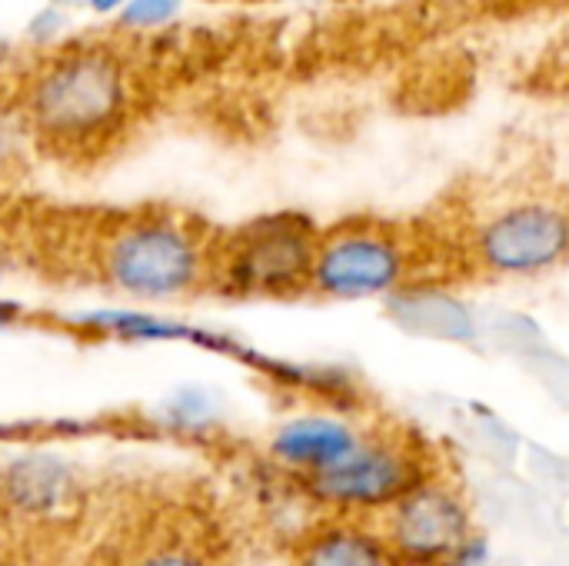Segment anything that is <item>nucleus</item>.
Wrapping results in <instances>:
<instances>
[{
	"instance_id": "obj_3",
	"label": "nucleus",
	"mask_w": 569,
	"mask_h": 566,
	"mask_svg": "<svg viewBox=\"0 0 569 566\" xmlns=\"http://www.w3.org/2000/svg\"><path fill=\"white\" fill-rule=\"evenodd\" d=\"M320 224L297 210L250 217L213 244V290L230 297L307 294Z\"/></svg>"
},
{
	"instance_id": "obj_7",
	"label": "nucleus",
	"mask_w": 569,
	"mask_h": 566,
	"mask_svg": "<svg viewBox=\"0 0 569 566\" xmlns=\"http://www.w3.org/2000/svg\"><path fill=\"white\" fill-rule=\"evenodd\" d=\"M470 260L497 280H527L569 260V207L560 200H513L477 224Z\"/></svg>"
},
{
	"instance_id": "obj_18",
	"label": "nucleus",
	"mask_w": 569,
	"mask_h": 566,
	"mask_svg": "<svg viewBox=\"0 0 569 566\" xmlns=\"http://www.w3.org/2000/svg\"><path fill=\"white\" fill-rule=\"evenodd\" d=\"M10 267H13V247H10V240L0 237V284L10 274Z\"/></svg>"
},
{
	"instance_id": "obj_12",
	"label": "nucleus",
	"mask_w": 569,
	"mask_h": 566,
	"mask_svg": "<svg viewBox=\"0 0 569 566\" xmlns=\"http://www.w3.org/2000/svg\"><path fill=\"white\" fill-rule=\"evenodd\" d=\"M293 566H397V560L380 527H367L340 514L297 540Z\"/></svg>"
},
{
	"instance_id": "obj_19",
	"label": "nucleus",
	"mask_w": 569,
	"mask_h": 566,
	"mask_svg": "<svg viewBox=\"0 0 569 566\" xmlns=\"http://www.w3.org/2000/svg\"><path fill=\"white\" fill-rule=\"evenodd\" d=\"M50 3H57V7H63V10H70V7H83V0H50Z\"/></svg>"
},
{
	"instance_id": "obj_10",
	"label": "nucleus",
	"mask_w": 569,
	"mask_h": 566,
	"mask_svg": "<svg viewBox=\"0 0 569 566\" xmlns=\"http://www.w3.org/2000/svg\"><path fill=\"white\" fill-rule=\"evenodd\" d=\"M77 504V477L57 457H23L0 474V507L37 524Z\"/></svg>"
},
{
	"instance_id": "obj_5",
	"label": "nucleus",
	"mask_w": 569,
	"mask_h": 566,
	"mask_svg": "<svg viewBox=\"0 0 569 566\" xmlns=\"http://www.w3.org/2000/svg\"><path fill=\"white\" fill-rule=\"evenodd\" d=\"M427 477H433V470L413 437L363 434L340 464L303 477V490L317 504L343 517H363L383 514L393 500H400Z\"/></svg>"
},
{
	"instance_id": "obj_2",
	"label": "nucleus",
	"mask_w": 569,
	"mask_h": 566,
	"mask_svg": "<svg viewBox=\"0 0 569 566\" xmlns=\"http://www.w3.org/2000/svg\"><path fill=\"white\" fill-rule=\"evenodd\" d=\"M217 234L193 217L143 210L103 224L90 247L97 280L127 300L170 304L213 290Z\"/></svg>"
},
{
	"instance_id": "obj_4",
	"label": "nucleus",
	"mask_w": 569,
	"mask_h": 566,
	"mask_svg": "<svg viewBox=\"0 0 569 566\" xmlns=\"http://www.w3.org/2000/svg\"><path fill=\"white\" fill-rule=\"evenodd\" d=\"M417 277V244L400 224L347 217L320 227L307 294L323 300H387Z\"/></svg>"
},
{
	"instance_id": "obj_6",
	"label": "nucleus",
	"mask_w": 569,
	"mask_h": 566,
	"mask_svg": "<svg viewBox=\"0 0 569 566\" xmlns=\"http://www.w3.org/2000/svg\"><path fill=\"white\" fill-rule=\"evenodd\" d=\"M380 534L397 566H480L483 540L463 497L437 474L410 487L380 514Z\"/></svg>"
},
{
	"instance_id": "obj_16",
	"label": "nucleus",
	"mask_w": 569,
	"mask_h": 566,
	"mask_svg": "<svg viewBox=\"0 0 569 566\" xmlns=\"http://www.w3.org/2000/svg\"><path fill=\"white\" fill-rule=\"evenodd\" d=\"M83 7L97 17H117L127 7V0H83Z\"/></svg>"
},
{
	"instance_id": "obj_11",
	"label": "nucleus",
	"mask_w": 569,
	"mask_h": 566,
	"mask_svg": "<svg viewBox=\"0 0 569 566\" xmlns=\"http://www.w3.org/2000/svg\"><path fill=\"white\" fill-rule=\"evenodd\" d=\"M220 544L210 527L187 520H153L120 544L107 566H223Z\"/></svg>"
},
{
	"instance_id": "obj_8",
	"label": "nucleus",
	"mask_w": 569,
	"mask_h": 566,
	"mask_svg": "<svg viewBox=\"0 0 569 566\" xmlns=\"http://www.w3.org/2000/svg\"><path fill=\"white\" fill-rule=\"evenodd\" d=\"M383 307L397 320V327H403L407 334H417L427 340H447V344L480 340V314L463 297L423 277L390 294Z\"/></svg>"
},
{
	"instance_id": "obj_14",
	"label": "nucleus",
	"mask_w": 569,
	"mask_h": 566,
	"mask_svg": "<svg viewBox=\"0 0 569 566\" xmlns=\"http://www.w3.org/2000/svg\"><path fill=\"white\" fill-rule=\"evenodd\" d=\"M20 133H23V127H20L17 113L0 107V180H3V177L13 170V163H17V140H20Z\"/></svg>"
},
{
	"instance_id": "obj_9",
	"label": "nucleus",
	"mask_w": 569,
	"mask_h": 566,
	"mask_svg": "<svg viewBox=\"0 0 569 566\" xmlns=\"http://www.w3.org/2000/svg\"><path fill=\"white\" fill-rule=\"evenodd\" d=\"M360 437L363 434L337 414H303L277 427L270 437V454L280 467L303 480L340 464Z\"/></svg>"
},
{
	"instance_id": "obj_1",
	"label": "nucleus",
	"mask_w": 569,
	"mask_h": 566,
	"mask_svg": "<svg viewBox=\"0 0 569 566\" xmlns=\"http://www.w3.org/2000/svg\"><path fill=\"white\" fill-rule=\"evenodd\" d=\"M133 107L130 53L100 37L57 43L27 70L13 100L23 137L63 160L103 153L130 127Z\"/></svg>"
},
{
	"instance_id": "obj_17",
	"label": "nucleus",
	"mask_w": 569,
	"mask_h": 566,
	"mask_svg": "<svg viewBox=\"0 0 569 566\" xmlns=\"http://www.w3.org/2000/svg\"><path fill=\"white\" fill-rule=\"evenodd\" d=\"M0 566H43L27 550H0Z\"/></svg>"
},
{
	"instance_id": "obj_13",
	"label": "nucleus",
	"mask_w": 569,
	"mask_h": 566,
	"mask_svg": "<svg viewBox=\"0 0 569 566\" xmlns=\"http://www.w3.org/2000/svg\"><path fill=\"white\" fill-rule=\"evenodd\" d=\"M187 0H127V7L113 17L120 30L127 33H153L170 27Z\"/></svg>"
},
{
	"instance_id": "obj_15",
	"label": "nucleus",
	"mask_w": 569,
	"mask_h": 566,
	"mask_svg": "<svg viewBox=\"0 0 569 566\" xmlns=\"http://www.w3.org/2000/svg\"><path fill=\"white\" fill-rule=\"evenodd\" d=\"M23 317H27V307H23V304L0 297V330H10V327H17Z\"/></svg>"
}]
</instances>
